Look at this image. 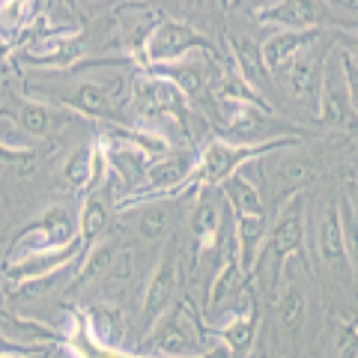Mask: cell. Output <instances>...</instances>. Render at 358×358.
<instances>
[{
	"mask_svg": "<svg viewBox=\"0 0 358 358\" xmlns=\"http://www.w3.org/2000/svg\"><path fill=\"white\" fill-rule=\"evenodd\" d=\"M224 194L230 200L233 212V251H236V263L242 275H251V268L260 260V248L266 239L268 215L263 206V197L257 192V185H251L242 173L230 176L224 182Z\"/></svg>",
	"mask_w": 358,
	"mask_h": 358,
	"instance_id": "cell-1",
	"label": "cell"
},
{
	"mask_svg": "<svg viewBox=\"0 0 358 358\" xmlns=\"http://www.w3.org/2000/svg\"><path fill=\"white\" fill-rule=\"evenodd\" d=\"M296 143H299L296 134H278V138L263 141V143H227V141H212L209 147L203 150V155H200L194 182H200L203 188L224 185L230 176H236V173L242 171V164L254 162L257 155H266V152H275V150H287V147H296Z\"/></svg>",
	"mask_w": 358,
	"mask_h": 358,
	"instance_id": "cell-2",
	"label": "cell"
},
{
	"mask_svg": "<svg viewBox=\"0 0 358 358\" xmlns=\"http://www.w3.org/2000/svg\"><path fill=\"white\" fill-rule=\"evenodd\" d=\"M200 334H203V322L197 310L182 301L162 313L159 322L147 331L141 350L150 352V358H194L192 352L200 346Z\"/></svg>",
	"mask_w": 358,
	"mask_h": 358,
	"instance_id": "cell-3",
	"label": "cell"
},
{
	"mask_svg": "<svg viewBox=\"0 0 358 358\" xmlns=\"http://www.w3.org/2000/svg\"><path fill=\"white\" fill-rule=\"evenodd\" d=\"M197 164H200V155L188 152V150L167 152V155H162V159H155L147 167V173H143V185L131 188V194L122 200L120 209L143 203V200H155V203H159V200H164V197L179 194L188 182H194Z\"/></svg>",
	"mask_w": 358,
	"mask_h": 358,
	"instance_id": "cell-4",
	"label": "cell"
},
{
	"mask_svg": "<svg viewBox=\"0 0 358 358\" xmlns=\"http://www.w3.org/2000/svg\"><path fill=\"white\" fill-rule=\"evenodd\" d=\"M206 51L212 60H215V48L212 42L197 33L192 24L185 21H176V18H159L155 27L150 30L147 42H143V51H141V60L143 66H167V63H179L185 60L192 51Z\"/></svg>",
	"mask_w": 358,
	"mask_h": 358,
	"instance_id": "cell-5",
	"label": "cell"
},
{
	"mask_svg": "<svg viewBox=\"0 0 358 358\" xmlns=\"http://www.w3.org/2000/svg\"><path fill=\"white\" fill-rule=\"evenodd\" d=\"M305 242V200L301 194L289 197V206L281 212V218L275 224V233L268 236L266 257H268V289L278 299V284H281L284 266L289 257H296Z\"/></svg>",
	"mask_w": 358,
	"mask_h": 358,
	"instance_id": "cell-6",
	"label": "cell"
},
{
	"mask_svg": "<svg viewBox=\"0 0 358 358\" xmlns=\"http://www.w3.org/2000/svg\"><path fill=\"white\" fill-rule=\"evenodd\" d=\"M78 236L75 230V221L69 215L66 206H51L48 212H42L36 221H30L24 230L13 239V257H24L33 251H51V248H63Z\"/></svg>",
	"mask_w": 358,
	"mask_h": 358,
	"instance_id": "cell-7",
	"label": "cell"
},
{
	"mask_svg": "<svg viewBox=\"0 0 358 358\" xmlns=\"http://www.w3.org/2000/svg\"><path fill=\"white\" fill-rule=\"evenodd\" d=\"M176 284H179V236L171 233L162 248L159 263L152 268V278L143 293V329H152L159 322L162 313L171 308V301L176 296Z\"/></svg>",
	"mask_w": 358,
	"mask_h": 358,
	"instance_id": "cell-8",
	"label": "cell"
},
{
	"mask_svg": "<svg viewBox=\"0 0 358 358\" xmlns=\"http://www.w3.org/2000/svg\"><path fill=\"white\" fill-rule=\"evenodd\" d=\"M84 254V245L81 239H72L69 245H63V248H51V251H33V254H24V257H15V260H6L3 263V281L21 287V284H33V281H42V278H51L54 272H60L66 268L72 260Z\"/></svg>",
	"mask_w": 358,
	"mask_h": 358,
	"instance_id": "cell-9",
	"label": "cell"
},
{
	"mask_svg": "<svg viewBox=\"0 0 358 358\" xmlns=\"http://www.w3.org/2000/svg\"><path fill=\"white\" fill-rule=\"evenodd\" d=\"M131 102L143 117H171L185 126V114H188L185 96L159 75L131 78Z\"/></svg>",
	"mask_w": 358,
	"mask_h": 358,
	"instance_id": "cell-10",
	"label": "cell"
},
{
	"mask_svg": "<svg viewBox=\"0 0 358 358\" xmlns=\"http://www.w3.org/2000/svg\"><path fill=\"white\" fill-rule=\"evenodd\" d=\"M320 36H326L320 27L317 30H278L272 36H266L260 42V60L266 66L268 75H278V72H287L289 63H293L301 51L313 45Z\"/></svg>",
	"mask_w": 358,
	"mask_h": 358,
	"instance_id": "cell-11",
	"label": "cell"
},
{
	"mask_svg": "<svg viewBox=\"0 0 358 358\" xmlns=\"http://www.w3.org/2000/svg\"><path fill=\"white\" fill-rule=\"evenodd\" d=\"M3 114L15 122L18 129H24L30 138H45L54 129H60L69 122V114L63 110H54L51 105L39 102V99H27V96H13L6 108H0Z\"/></svg>",
	"mask_w": 358,
	"mask_h": 358,
	"instance_id": "cell-12",
	"label": "cell"
},
{
	"mask_svg": "<svg viewBox=\"0 0 358 358\" xmlns=\"http://www.w3.org/2000/svg\"><path fill=\"white\" fill-rule=\"evenodd\" d=\"M322 57H326V51L320 54V39H317L313 45H308L287 69L289 72V93H293L299 102H308L310 108H317V102H320L322 66H326Z\"/></svg>",
	"mask_w": 358,
	"mask_h": 358,
	"instance_id": "cell-13",
	"label": "cell"
},
{
	"mask_svg": "<svg viewBox=\"0 0 358 358\" xmlns=\"http://www.w3.org/2000/svg\"><path fill=\"white\" fill-rule=\"evenodd\" d=\"M218 334V338L227 343L224 350L230 352V358H245L248 350L254 346L257 338V301L254 293H245L242 296V310L233 317L227 326H203V334Z\"/></svg>",
	"mask_w": 358,
	"mask_h": 358,
	"instance_id": "cell-14",
	"label": "cell"
},
{
	"mask_svg": "<svg viewBox=\"0 0 358 358\" xmlns=\"http://www.w3.org/2000/svg\"><path fill=\"white\" fill-rule=\"evenodd\" d=\"M317 114L326 126H346V122H352V114H355V93L334 78L331 66H322Z\"/></svg>",
	"mask_w": 358,
	"mask_h": 358,
	"instance_id": "cell-15",
	"label": "cell"
},
{
	"mask_svg": "<svg viewBox=\"0 0 358 358\" xmlns=\"http://www.w3.org/2000/svg\"><path fill=\"white\" fill-rule=\"evenodd\" d=\"M150 75H159V78H164L167 84H173L179 93L185 96V102H203V96L209 93L203 63H197V60H179V63H167V66H152Z\"/></svg>",
	"mask_w": 358,
	"mask_h": 358,
	"instance_id": "cell-16",
	"label": "cell"
},
{
	"mask_svg": "<svg viewBox=\"0 0 358 358\" xmlns=\"http://www.w3.org/2000/svg\"><path fill=\"white\" fill-rule=\"evenodd\" d=\"M84 326L99 346L108 350H122V331H126V317L114 305H93L84 313Z\"/></svg>",
	"mask_w": 358,
	"mask_h": 358,
	"instance_id": "cell-17",
	"label": "cell"
},
{
	"mask_svg": "<svg viewBox=\"0 0 358 358\" xmlns=\"http://www.w3.org/2000/svg\"><path fill=\"white\" fill-rule=\"evenodd\" d=\"M102 171H105V159H102V152H99V147L84 143V147H78L69 155V162L63 167V176L75 192H90V188L99 182Z\"/></svg>",
	"mask_w": 358,
	"mask_h": 358,
	"instance_id": "cell-18",
	"label": "cell"
},
{
	"mask_svg": "<svg viewBox=\"0 0 358 358\" xmlns=\"http://www.w3.org/2000/svg\"><path fill=\"white\" fill-rule=\"evenodd\" d=\"M81 54H84V48L75 36L54 33V36H42L39 45H30L24 51V57L30 66H72Z\"/></svg>",
	"mask_w": 358,
	"mask_h": 358,
	"instance_id": "cell-19",
	"label": "cell"
},
{
	"mask_svg": "<svg viewBox=\"0 0 358 358\" xmlns=\"http://www.w3.org/2000/svg\"><path fill=\"white\" fill-rule=\"evenodd\" d=\"M317 3H305V0H284V3L266 6L263 13H257L260 21H275L284 30H317L320 13Z\"/></svg>",
	"mask_w": 358,
	"mask_h": 358,
	"instance_id": "cell-20",
	"label": "cell"
},
{
	"mask_svg": "<svg viewBox=\"0 0 358 358\" xmlns=\"http://www.w3.org/2000/svg\"><path fill=\"white\" fill-rule=\"evenodd\" d=\"M346 257V233H343V215L338 203L326 206V215L320 218V260L322 263H341Z\"/></svg>",
	"mask_w": 358,
	"mask_h": 358,
	"instance_id": "cell-21",
	"label": "cell"
},
{
	"mask_svg": "<svg viewBox=\"0 0 358 358\" xmlns=\"http://www.w3.org/2000/svg\"><path fill=\"white\" fill-rule=\"evenodd\" d=\"M230 48H233V60H236V69L233 72H236L242 81L248 87H254V90L266 87L268 72H266V66L260 60V45H257L254 39L230 36Z\"/></svg>",
	"mask_w": 358,
	"mask_h": 358,
	"instance_id": "cell-22",
	"label": "cell"
},
{
	"mask_svg": "<svg viewBox=\"0 0 358 358\" xmlns=\"http://www.w3.org/2000/svg\"><path fill=\"white\" fill-rule=\"evenodd\" d=\"M108 215H110V209L105 203V197L102 194H87L84 206H81V221H78V239H81V245H84V254L93 251L99 245V239L105 236Z\"/></svg>",
	"mask_w": 358,
	"mask_h": 358,
	"instance_id": "cell-23",
	"label": "cell"
},
{
	"mask_svg": "<svg viewBox=\"0 0 358 358\" xmlns=\"http://www.w3.org/2000/svg\"><path fill=\"white\" fill-rule=\"evenodd\" d=\"M313 176H317V167H313V162L299 159V155H293V159H284L281 164L275 167V185H272L275 197L278 200L296 197Z\"/></svg>",
	"mask_w": 358,
	"mask_h": 358,
	"instance_id": "cell-24",
	"label": "cell"
},
{
	"mask_svg": "<svg viewBox=\"0 0 358 358\" xmlns=\"http://www.w3.org/2000/svg\"><path fill=\"white\" fill-rule=\"evenodd\" d=\"M66 105L81 110L84 117H96V120H114V99L105 93V87L99 81H84L78 84L75 93L66 99Z\"/></svg>",
	"mask_w": 358,
	"mask_h": 358,
	"instance_id": "cell-25",
	"label": "cell"
},
{
	"mask_svg": "<svg viewBox=\"0 0 358 358\" xmlns=\"http://www.w3.org/2000/svg\"><path fill=\"white\" fill-rule=\"evenodd\" d=\"M188 227H192V236L197 239L200 251H212L221 239V212L212 200H200L194 206L192 218H188Z\"/></svg>",
	"mask_w": 358,
	"mask_h": 358,
	"instance_id": "cell-26",
	"label": "cell"
},
{
	"mask_svg": "<svg viewBox=\"0 0 358 358\" xmlns=\"http://www.w3.org/2000/svg\"><path fill=\"white\" fill-rule=\"evenodd\" d=\"M278 326L289 341L299 338L301 326H305V293L299 287H289L278 301Z\"/></svg>",
	"mask_w": 358,
	"mask_h": 358,
	"instance_id": "cell-27",
	"label": "cell"
},
{
	"mask_svg": "<svg viewBox=\"0 0 358 358\" xmlns=\"http://www.w3.org/2000/svg\"><path fill=\"white\" fill-rule=\"evenodd\" d=\"M239 263H236V251H227L224 254V260H221V266H218V272H215V278H212V287H209V301L206 305L209 308H218L224 299H227L233 289H236V284H239Z\"/></svg>",
	"mask_w": 358,
	"mask_h": 358,
	"instance_id": "cell-28",
	"label": "cell"
},
{
	"mask_svg": "<svg viewBox=\"0 0 358 358\" xmlns=\"http://www.w3.org/2000/svg\"><path fill=\"white\" fill-rule=\"evenodd\" d=\"M114 245H96L93 251H87V263L81 266V272H78V278L72 281V287L69 289H78V287H87L90 281H96L99 275H105L108 268H110V263H114Z\"/></svg>",
	"mask_w": 358,
	"mask_h": 358,
	"instance_id": "cell-29",
	"label": "cell"
},
{
	"mask_svg": "<svg viewBox=\"0 0 358 358\" xmlns=\"http://www.w3.org/2000/svg\"><path fill=\"white\" fill-rule=\"evenodd\" d=\"M138 227H141V236L143 239H162L164 233H171V215H167V209L162 203L147 206V209L141 212Z\"/></svg>",
	"mask_w": 358,
	"mask_h": 358,
	"instance_id": "cell-30",
	"label": "cell"
},
{
	"mask_svg": "<svg viewBox=\"0 0 358 358\" xmlns=\"http://www.w3.org/2000/svg\"><path fill=\"white\" fill-rule=\"evenodd\" d=\"M36 150L33 147H24V143H13V141H0V162L13 164L15 171L27 173L33 164H36Z\"/></svg>",
	"mask_w": 358,
	"mask_h": 358,
	"instance_id": "cell-31",
	"label": "cell"
},
{
	"mask_svg": "<svg viewBox=\"0 0 358 358\" xmlns=\"http://www.w3.org/2000/svg\"><path fill=\"white\" fill-rule=\"evenodd\" d=\"M42 350H45V343H15L6 334H0V355H33Z\"/></svg>",
	"mask_w": 358,
	"mask_h": 358,
	"instance_id": "cell-32",
	"label": "cell"
},
{
	"mask_svg": "<svg viewBox=\"0 0 358 358\" xmlns=\"http://www.w3.org/2000/svg\"><path fill=\"white\" fill-rule=\"evenodd\" d=\"M338 352L341 358H355V322H343L341 338H338Z\"/></svg>",
	"mask_w": 358,
	"mask_h": 358,
	"instance_id": "cell-33",
	"label": "cell"
},
{
	"mask_svg": "<svg viewBox=\"0 0 358 358\" xmlns=\"http://www.w3.org/2000/svg\"><path fill=\"white\" fill-rule=\"evenodd\" d=\"M48 355V350H42V352H33V355H0V358H45Z\"/></svg>",
	"mask_w": 358,
	"mask_h": 358,
	"instance_id": "cell-34",
	"label": "cell"
}]
</instances>
